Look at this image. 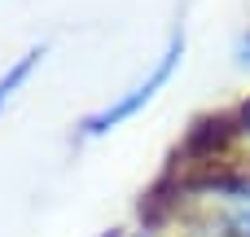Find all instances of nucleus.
<instances>
[{"mask_svg":"<svg viewBox=\"0 0 250 237\" xmlns=\"http://www.w3.org/2000/svg\"><path fill=\"white\" fill-rule=\"evenodd\" d=\"M242 62L250 66V40H242Z\"/></svg>","mask_w":250,"mask_h":237,"instance_id":"4","label":"nucleus"},{"mask_svg":"<svg viewBox=\"0 0 250 237\" xmlns=\"http://www.w3.org/2000/svg\"><path fill=\"white\" fill-rule=\"evenodd\" d=\"M180 57H185V40L176 35V40L167 44V53L158 57V66H154V70H149V75H145L141 84H132V88H127V92L119 97V101H110L105 110H97V114H88V119L79 123V128H83V136H101V132H110V128L127 123V119H132L136 110H145V106L154 101V92H158V88H163V84L171 79V70L180 66Z\"/></svg>","mask_w":250,"mask_h":237,"instance_id":"1","label":"nucleus"},{"mask_svg":"<svg viewBox=\"0 0 250 237\" xmlns=\"http://www.w3.org/2000/svg\"><path fill=\"white\" fill-rule=\"evenodd\" d=\"M229 220H233V233L250 237V189H233L229 198Z\"/></svg>","mask_w":250,"mask_h":237,"instance_id":"3","label":"nucleus"},{"mask_svg":"<svg viewBox=\"0 0 250 237\" xmlns=\"http://www.w3.org/2000/svg\"><path fill=\"white\" fill-rule=\"evenodd\" d=\"M35 62H40V53H26L22 62H13V66L4 70V79H0V110L9 106V97H13V92H18L22 84H26V75L35 70Z\"/></svg>","mask_w":250,"mask_h":237,"instance_id":"2","label":"nucleus"}]
</instances>
